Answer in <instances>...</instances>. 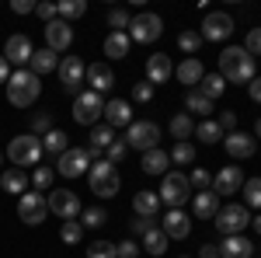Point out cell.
<instances>
[{
  "mask_svg": "<svg viewBox=\"0 0 261 258\" xmlns=\"http://www.w3.org/2000/svg\"><path fill=\"white\" fill-rule=\"evenodd\" d=\"M164 32V21L157 18V14H150V11H143V14H136V18L129 21V42H140V45H146V42H157Z\"/></svg>",
  "mask_w": 261,
  "mask_h": 258,
  "instance_id": "obj_7",
  "label": "cell"
},
{
  "mask_svg": "<svg viewBox=\"0 0 261 258\" xmlns=\"http://www.w3.org/2000/svg\"><path fill=\"white\" fill-rule=\"evenodd\" d=\"M167 129H171V136L178 139H192L195 136V122H192V115H188V112H178V115H174V119H171V126H167Z\"/></svg>",
  "mask_w": 261,
  "mask_h": 258,
  "instance_id": "obj_31",
  "label": "cell"
},
{
  "mask_svg": "<svg viewBox=\"0 0 261 258\" xmlns=\"http://www.w3.org/2000/svg\"><path fill=\"white\" fill-rule=\"evenodd\" d=\"M223 147H226V154L233 160H244L254 154V139H251V133H226L223 136Z\"/></svg>",
  "mask_w": 261,
  "mask_h": 258,
  "instance_id": "obj_22",
  "label": "cell"
},
{
  "mask_svg": "<svg viewBox=\"0 0 261 258\" xmlns=\"http://www.w3.org/2000/svg\"><path fill=\"white\" fill-rule=\"evenodd\" d=\"M157 139H161V126L157 122H129V129H125V147L129 150H153L157 147Z\"/></svg>",
  "mask_w": 261,
  "mask_h": 258,
  "instance_id": "obj_8",
  "label": "cell"
},
{
  "mask_svg": "<svg viewBox=\"0 0 261 258\" xmlns=\"http://www.w3.org/2000/svg\"><path fill=\"white\" fill-rule=\"evenodd\" d=\"M7 80H11V63L0 56V84H7Z\"/></svg>",
  "mask_w": 261,
  "mask_h": 258,
  "instance_id": "obj_59",
  "label": "cell"
},
{
  "mask_svg": "<svg viewBox=\"0 0 261 258\" xmlns=\"http://www.w3.org/2000/svg\"><path fill=\"white\" fill-rule=\"evenodd\" d=\"M188 185H192V189H199V192H205V189L213 185V175H209L205 168H192V175H188Z\"/></svg>",
  "mask_w": 261,
  "mask_h": 258,
  "instance_id": "obj_46",
  "label": "cell"
},
{
  "mask_svg": "<svg viewBox=\"0 0 261 258\" xmlns=\"http://www.w3.org/2000/svg\"><path fill=\"white\" fill-rule=\"evenodd\" d=\"M112 143H115V129H112V126H94V129H91V143H87V147L108 150Z\"/></svg>",
  "mask_w": 261,
  "mask_h": 258,
  "instance_id": "obj_38",
  "label": "cell"
},
{
  "mask_svg": "<svg viewBox=\"0 0 261 258\" xmlns=\"http://www.w3.org/2000/svg\"><path fill=\"white\" fill-rule=\"evenodd\" d=\"M81 223H84V227H105V223H108V213H105L101 206L81 209Z\"/></svg>",
  "mask_w": 261,
  "mask_h": 258,
  "instance_id": "obj_44",
  "label": "cell"
},
{
  "mask_svg": "<svg viewBox=\"0 0 261 258\" xmlns=\"http://www.w3.org/2000/svg\"><path fill=\"white\" fill-rule=\"evenodd\" d=\"M84 77L91 84V91L94 95H105V91H112L115 87V74H112V66L108 63H91L87 70H84Z\"/></svg>",
  "mask_w": 261,
  "mask_h": 258,
  "instance_id": "obj_18",
  "label": "cell"
},
{
  "mask_svg": "<svg viewBox=\"0 0 261 258\" xmlns=\"http://www.w3.org/2000/svg\"><path fill=\"white\" fill-rule=\"evenodd\" d=\"M32 53H35V45H32L28 35H11L7 45H4V60L14 63V66H21V70L32 63Z\"/></svg>",
  "mask_w": 261,
  "mask_h": 258,
  "instance_id": "obj_14",
  "label": "cell"
},
{
  "mask_svg": "<svg viewBox=\"0 0 261 258\" xmlns=\"http://www.w3.org/2000/svg\"><path fill=\"white\" fill-rule=\"evenodd\" d=\"M171 164H195V147H192V139H181L174 143V150H171Z\"/></svg>",
  "mask_w": 261,
  "mask_h": 258,
  "instance_id": "obj_37",
  "label": "cell"
},
{
  "mask_svg": "<svg viewBox=\"0 0 261 258\" xmlns=\"http://www.w3.org/2000/svg\"><path fill=\"white\" fill-rule=\"evenodd\" d=\"M66 139L70 136H66L63 129H49V133L42 136V154H53V157H56V154H66V150H70Z\"/></svg>",
  "mask_w": 261,
  "mask_h": 258,
  "instance_id": "obj_32",
  "label": "cell"
},
{
  "mask_svg": "<svg viewBox=\"0 0 261 258\" xmlns=\"http://www.w3.org/2000/svg\"><path fill=\"white\" fill-rule=\"evenodd\" d=\"M220 77L233 84H251L254 80V56L244 45H230L220 53Z\"/></svg>",
  "mask_w": 261,
  "mask_h": 258,
  "instance_id": "obj_1",
  "label": "cell"
},
{
  "mask_svg": "<svg viewBox=\"0 0 261 258\" xmlns=\"http://www.w3.org/2000/svg\"><path fill=\"white\" fill-rule=\"evenodd\" d=\"M115 251H119V258H136L140 255V244L129 238V241H122V244H115Z\"/></svg>",
  "mask_w": 261,
  "mask_h": 258,
  "instance_id": "obj_54",
  "label": "cell"
},
{
  "mask_svg": "<svg viewBox=\"0 0 261 258\" xmlns=\"http://www.w3.org/2000/svg\"><path fill=\"white\" fill-rule=\"evenodd\" d=\"M129 122H133V108H129V101H122V98L105 101V126H112V129L125 126V129H129Z\"/></svg>",
  "mask_w": 261,
  "mask_h": 258,
  "instance_id": "obj_19",
  "label": "cell"
},
{
  "mask_svg": "<svg viewBox=\"0 0 261 258\" xmlns=\"http://www.w3.org/2000/svg\"><path fill=\"white\" fill-rule=\"evenodd\" d=\"M244 199L251 209H261V178H244Z\"/></svg>",
  "mask_w": 261,
  "mask_h": 258,
  "instance_id": "obj_42",
  "label": "cell"
},
{
  "mask_svg": "<svg viewBox=\"0 0 261 258\" xmlns=\"http://www.w3.org/2000/svg\"><path fill=\"white\" fill-rule=\"evenodd\" d=\"M213 220H216V230H220L223 238H233V234H241L244 227L251 223V213H247V206L233 202V206H223Z\"/></svg>",
  "mask_w": 261,
  "mask_h": 258,
  "instance_id": "obj_9",
  "label": "cell"
},
{
  "mask_svg": "<svg viewBox=\"0 0 261 258\" xmlns=\"http://www.w3.org/2000/svg\"><path fill=\"white\" fill-rule=\"evenodd\" d=\"M56 11H60L63 21H73V18H84L87 4H84V0H60V4H56Z\"/></svg>",
  "mask_w": 261,
  "mask_h": 258,
  "instance_id": "obj_39",
  "label": "cell"
},
{
  "mask_svg": "<svg viewBox=\"0 0 261 258\" xmlns=\"http://www.w3.org/2000/svg\"><path fill=\"white\" fill-rule=\"evenodd\" d=\"M0 189L11 192V196H24V192H28V175H24L21 168H11V171L0 175Z\"/></svg>",
  "mask_w": 261,
  "mask_h": 258,
  "instance_id": "obj_29",
  "label": "cell"
},
{
  "mask_svg": "<svg viewBox=\"0 0 261 258\" xmlns=\"http://www.w3.org/2000/svg\"><path fill=\"white\" fill-rule=\"evenodd\" d=\"M133 209H136V217L153 220L157 213H161V196H157V192H146V189H140V192L133 196Z\"/></svg>",
  "mask_w": 261,
  "mask_h": 258,
  "instance_id": "obj_26",
  "label": "cell"
},
{
  "mask_svg": "<svg viewBox=\"0 0 261 258\" xmlns=\"http://www.w3.org/2000/svg\"><path fill=\"white\" fill-rule=\"evenodd\" d=\"M45 206H49V213H56V217H63V220H77L81 217V199H77V192H70V189L49 192Z\"/></svg>",
  "mask_w": 261,
  "mask_h": 258,
  "instance_id": "obj_11",
  "label": "cell"
},
{
  "mask_svg": "<svg viewBox=\"0 0 261 258\" xmlns=\"http://www.w3.org/2000/svg\"><path fill=\"white\" fill-rule=\"evenodd\" d=\"M0 164H4V154H0Z\"/></svg>",
  "mask_w": 261,
  "mask_h": 258,
  "instance_id": "obj_62",
  "label": "cell"
},
{
  "mask_svg": "<svg viewBox=\"0 0 261 258\" xmlns=\"http://www.w3.org/2000/svg\"><path fill=\"white\" fill-rule=\"evenodd\" d=\"M87 185H91V192L98 199H112L119 192V171L108 164V160H98V164H91V171H87Z\"/></svg>",
  "mask_w": 261,
  "mask_h": 258,
  "instance_id": "obj_4",
  "label": "cell"
},
{
  "mask_svg": "<svg viewBox=\"0 0 261 258\" xmlns=\"http://www.w3.org/2000/svg\"><path fill=\"white\" fill-rule=\"evenodd\" d=\"M129 35L125 32H112L108 39H105V56H112V60H125L129 56Z\"/></svg>",
  "mask_w": 261,
  "mask_h": 258,
  "instance_id": "obj_30",
  "label": "cell"
},
{
  "mask_svg": "<svg viewBox=\"0 0 261 258\" xmlns=\"http://www.w3.org/2000/svg\"><path fill=\"white\" fill-rule=\"evenodd\" d=\"M199 258H220V244H202Z\"/></svg>",
  "mask_w": 261,
  "mask_h": 258,
  "instance_id": "obj_58",
  "label": "cell"
},
{
  "mask_svg": "<svg viewBox=\"0 0 261 258\" xmlns=\"http://www.w3.org/2000/svg\"><path fill=\"white\" fill-rule=\"evenodd\" d=\"M241 189H244V171L237 164L223 168L220 175L213 178V192H216V196H233V192H241Z\"/></svg>",
  "mask_w": 261,
  "mask_h": 258,
  "instance_id": "obj_17",
  "label": "cell"
},
{
  "mask_svg": "<svg viewBox=\"0 0 261 258\" xmlns=\"http://www.w3.org/2000/svg\"><path fill=\"white\" fill-rule=\"evenodd\" d=\"M178 258H188V255H178Z\"/></svg>",
  "mask_w": 261,
  "mask_h": 258,
  "instance_id": "obj_63",
  "label": "cell"
},
{
  "mask_svg": "<svg viewBox=\"0 0 261 258\" xmlns=\"http://www.w3.org/2000/svg\"><path fill=\"white\" fill-rule=\"evenodd\" d=\"M161 230L167 234V241H185L192 234V217L185 209H167V217L161 220Z\"/></svg>",
  "mask_w": 261,
  "mask_h": 258,
  "instance_id": "obj_15",
  "label": "cell"
},
{
  "mask_svg": "<svg viewBox=\"0 0 261 258\" xmlns=\"http://www.w3.org/2000/svg\"><path fill=\"white\" fill-rule=\"evenodd\" d=\"M161 202L167 209H181L188 199H192V185H188V175H181V171H167L161 181Z\"/></svg>",
  "mask_w": 261,
  "mask_h": 258,
  "instance_id": "obj_3",
  "label": "cell"
},
{
  "mask_svg": "<svg viewBox=\"0 0 261 258\" xmlns=\"http://www.w3.org/2000/svg\"><path fill=\"white\" fill-rule=\"evenodd\" d=\"M254 136H261V119H258V122H254Z\"/></svg>",
  "mask_w": 261,
  "mask_h": 258,
  "instance_id": "obj_61",
  "label": "cell"
},
{
  "mask_svg": "<svg viewBox=\"0 0 261 258\" xmlns=\"http://www.w3.org/2000/svg\"><path fill=\"white\" fill-rule=\"evenodd\" d=\"M150 98H153V84H150V80H143V84H133V101L146 105Z\"/></svg>",
  "mask_w": 261,
  "mask_h": 258,
  "instance_id": "obj_51",
  "label": "cell"
},
{
  "mask_svg": "<svg viewBox=\"0 0 261 258\" xmlns=\"http://www.w3.org/2000/svg\"><path fill=\"white\" fill-rule=\"evenodd\" d=\"M247 95H251V101H258V105H261V77H254L251 84H247Z\"/></svg>",
  "mask_w": 261,
  "mask_h": 258,
  "instance_id": "obj_57",
  "label": "cell"
},
{
  "mask_svg": "<svg viewBox=\"0 0 261 258\" xmlns=\"http://www.w3.org/2000/svg\"><path fill=\"white\" fill-rule=\"evenodd\" d=\"M251 227H254V230L261 234V217H254V220H251Z\"/></svg>",
  "mask_w": 261,
  "mask_h": 258,
  "instance_id": "obj_60",
  "label": "cell"
},
{
  "mask_svg": "<svg viewBox=\"0 0 261 258\" xmlns=\"http://www.w3.org/2000/svg\"><path fill=\"white\" fill-rule=\"evenodd\" d=\"M192 209H195V217L199 220H213L220 213V196L213 192V189H205L199 196H192Z\"/></svg>",
  "mask_w": 261,
  "mask_h": 258,
  "instance_id": "obj_24",
  "label": "cell"
},
{
  "mask_svg": "<svg viewBox=\"0 0 261 258\" xmlns=\"http://www.w3.org/2000/svg\"><path fill=\"white\" fill-rule=\"evenodd\" d=\"M174 74V63L167 53H153L150 60H146V80L150 84H167V77Z\"/></svg>",
  "mask_w": 261,
  "mask_h": 258,
  "instance_id": "obj_21",
  "label": "cell"
},
{
  "mask_svg": "<svg viewBox=\"0 0 261 258\" xmlns=\"http://www.w3.org/2000/svg\"><path fill=\"white\" fill-rule=\"evenodd\" d=\"M49 213V206H45V196L42 192H24L18 196V217L28 223V227H39L42 220Z\"/></svg>",
  "mask_w": 261,
  "mask_h": 258,
  "instance_id": "obj_12",
  "label": "cell"
},
{
  "mask_svg": "<svg viewBox=\"0 0 261 258\" xmlns=\"http://www.w3.org/2000/svg\"><path fill=\"white\" fill-rule=\"evenodd\" d=\"M32 185H35V192H45V189L53 185V168H35V175H32Z\"/></svg>",
  "mask_w": 261,
  "mask_h": 258,
  "instance_id": "obj_48",
  "label": "cell"
},
{
  "mask_svg": "<svg viewBox=\"0 0 261 258\" xmlns=\"http://www.w3.org/2000/svg\"><path fill=\"white\" fill-rule=\"evenodd\" d=\"M81 238H84V223L81 220H66V223L60 227V241L63 244H77Z\"/></svg>",
  "mask_w": 261,
  "mask_h": 258,
  "instance_id": "obj_41",
  "label": "cell"
},
{
  "mask_svg": "<svg viewBox=\"0 0 261 258\" xmlns=\"http://www.w3.org/2000/svg\"><path fill=\"white\" fill-rule=\"evenodd\" d=\"M140 168L146 175H167V168H171V154L161 150V147H153V150H146L140 160Z\"/></svg>",
  "mask_w": 261,
  "mask_h": 258,
  "instance_id": "obj_25",
  "label": "cell"
},
{
  "mask_svg": "<svg viewBox=\"0 0 261 258\" xmlns=\"http://www.w3.org/2000/svg\"><path fill=\"white\" fill-rule=\"evenodd\" d=\"M60 80L66 91H77L84 84V60L81 56H66V60H60Z\"/></svg>",
  "mask_w": 261,
  "mask_h": 258,
  "instance_id": "obj_20",
  "label": "cell"
},
{
  "mask_svg": "<svg viewBox=\"0 0 261 258\" xmlns=\"http://www.w3.org/2000/svg\"><path fill=\"white\" fill-rule=\"evenodd\" d=\"M244 49H247L251 56H261V28H251V32H247V42H244Z\"/></svg>",
  "mask_w": 261,
  "mask_h": 258,
  "instance_id": "obj_52",
  "label": "cell"
},
{
  "mask_svg": "<svg viewBox=\"0 0 261 258\" xmlns=\"http://www.w3.org/2000/svg\"><path fill=\"white\" fill-rule=\"evenodd\" d=\"M28 66H32V74H35V77H42V74H53V70H60V60H56V53H53V49H35Z\"/></svg>",
  "mask_w": 261,
  "mask_h": 258,
  "instance_id": "obj_28",
  "label": "cell"
},
{
  "mask_svg": "<svg viewBox=\"0 0 261 258\" xmlns=\"http://www.w3.org/2000/svg\"><path fill=\"white\" fill-rule=\"evenodd\" d=\"M202 42H223L233 35V18L230 14H223V11H213V14H205L202 18Z\"/></svg>",
  "mask_w": 261,
  "mask_h": 258,
  "instance_id": "obj_10",
  "label": "cell"
},
{
  "mask_svg": "<svg viewBox=\"0 0 261 258\" xmlns=\"http://www.w3.org/2000/svg\"><path fill=\"white\" fill-rule=\"evenodd\" d=\"M49 129H53V119H49V115H45V112H39V115H35V119H32V136H45V133H49Z\"/></svg>",
  "mask_w": 261,
  "mask_h": 258,
  "instance_id": "obj_50",
  "label": "cell"
},
{
  "mask_svg": "<svg viewBox=\"0 0 261 258\" xmlns=\"http://www.w3.org/2000/svg\"><path fill=\"white\" fill-rule=\"evenodd\" d=\"M39 95H42V77H35L28 66L11 74V80H7V101H11L14 108H28V105H35Z\"/></svg>",
  "mask_w": 261,
  "mask_h": 258,
  "instance_id": "obj_2",
  "label": "cell"
},
{
  "mask_svg": "<svg viewBox=\"0 0 261 258\" xmlns=\"http://www.w3.org/2000/svg\"><path fill=\"white\" fill-rule=\"evenodd\" d=\"M11 11H14V14H32V11H35V4H32V0H14V4H11Z\"/></svg>",
  "mask_w": 261,
  "mask_h": 258,
  "instance_id": "obj_56",
  "label": "cell"
},
{
  "mask_svg": "<svg viewBox=\"0 0 261 258\" xmlns=\"http://www.w3.org/2000/svg\"><path fill=\"white\" fill-rule=\"evenodd\" d=\"M56 171H60L63 178H81L84 171H91V157H87V150H66V154H60Z\"/></svg>",
  "mask_w": 261,
  "mask_h": 258,
  "instance_id": "obj_13",
  "label": "cell"
},
{
  "mask_svg": "<svg viewBox=\"0 0 261 258\" xmlns=\"http://www.w3.org/2000/svg\"><path fill=\"white\" fill-rule=\"evenodd\" d=\"M7 157H11V164H18L21 171H24V168H35L39 157H42V139L32 136V133L14 136V139H11V147H7Z\"/></svg>",
  "mask_w": 261,
  "mask_h": 258,
  "instance_id": "obj_5",
  "label": "cell"
},
{
  "mask_svg": "<svg viewBox=\"0 0 261 258\" xmlns=\"http://www.w3.org/2000/svg\"><path fill=\"white\" fill-rule=\"evenodd\" d=\"M70 42H73V28H70V21H49L45 25V49H53V53H63V49H70Z\"/></svg>",
  "mask_w": 261,
  "mask_h": 258,
  "instance_id": "obj_16",
  "label": "cell"
},
{
  "mask_svg": "<svg viewBox=\"0 0 261 258\" xmlns=\"http://www.w3.org/2000/svg\"><path fill=\"white\" fill-rule=\"evenodd\" d=\"M129 11H122V7H115V11H108V25H112V32H122V28H129Z\"/></svg>",
  "mask_w": 261,
  "mask_h": 258,
  "instance_id": "obj_49",
  "label": "cell"
},
{
  "mask_svg": "<svg viewBox=\"0 0 261 258\" xmlns=\"http://www.w3.org/2000/svg\"><path fill=\"white\" fill-rule=\"evenodd\" d=\"M143 251H146V255H153V258L167 251V234H164L161 227H153L150 234H143Z\"/></svg>",
  "mask_w": 261,
  "mask_h": 258,
  "instance_id": "obj_33",
  "label": "cell"
},
{
  "mask_svg": "<svg viewBox=\"0 0 261 258\" xmlns=\"http://www.w3.org/2000/svg\"><path fill=\"white\" fill-rule=\"evenodd\" d=\"M125 154H129V147H125V139H115V143H112V147L105 150V160H108V164L115 168V164H122V160H125Z\"/></svg>",
  "mask_w": 261,
  "mask_h": 258,
  "instance_id": "obj_45",
  "label": "cell"
},
{
  "mask_svg": "<svg viewBox=\"0 0 261 258\" xmlns=\"http://www.w3.org/2000/svg\"><path fill=\"white\" fill-rule=\"evenodd\" d=\"M199 45H202V35L195 32V28H185V32L178 35V49H181V53H188V56H195Z\"/></svg>",
  "mask_w": 261,
  "mask_h": 258,
  "instance_id": "obj_40",
  "label": "cell"
},
{
  "mask_svg": "<svg viewBox=\"0 0 261 258\" xmlns=\"http://www.w3.org/2000/svg\"><path fill=\"white\" fill-rule=\"evenodd\" d=\"M174 74H178V80H181V84H188L192 91H195V87H199V80L205 77L199 56H185V63H181V66H174Z\"/></svg>",
  "mask_w": 261,
  "mask_h": 258,
  "instance_id": "obj_27",
  "label": "cell"
},
{
  "mask_svg": "<svg viewBox=\"0 0 261 258\" xmlns=\"http://www.w3.org/2000/svg\"><path fill=\"white\" fill-rule=\"evenodd\" d=\"M195 139H202V143H220V139H223L220 122H213V119L199 122V126H195Z\"/></svg>",
  "mask_w": 261,
  "mask_h": 258,
  "instance_id": "obj_35",
  "label": "cell"
},
{
  "mask_svg": "<svg viewBox=\"0 0 261 258\" xmlns=\"http://www.w3.org/2000/svg\"><path fill=\"white\" fill-rule=\"evenodd\" d=\"M35 14H39V18L45 21V25H49V21H56V18H60V11H56V4H49V0H45V4H35Z\"/></svg>",
  "mask_w": 261,
  "mask_h": 258,
  "instance_id": "obj_53",
  "label": "cell"
},
{
  "mask_svg": "<svg viewBox=\"0 0 261 258\" xmlns=\"http://www.w3.org/2000/svg\"><path fill=\"white\" fill-rule=\"evenodd\" d=\"M157 227V220H146V217H133V223H129V234L133 238H143V234H150Z\"/></svg>",
  "mask_w": 261,
  "mask_h": 258,
  "instance_id": "obj_47",
  "label": "cell"
},
{
  "mask_svg": "<svg viewBox=\"0 0 261 258\" xmlns=\"http://www.w3.org/2000/svg\"><path fill=\"white\" fill-rule=\"evenodd\" d=\"M220 129L223 133H237V115H233V112H223L220 115Z\"/></svg>",
  "mask_w": 261,
  "mask_h": 258,
  "instance_id": "obj_55",
  "label": "cell"
},
{
  "mask_svg": "<svg viewBox=\"0 0 261 258\" xmlns=\"http://www.w3.org/2000/svg\"><path fill=\"white\" fill-rule=\"evenodd\" d=\"M220 255L223 258H251L254 255V244H251V238H244V234H233V238H223Z\"/></svg>",
  "mask_w": 261,
  "mask_h": 258,
  "instance_id": "obj_23",
  "label": "cell"
},
{
  "mask_svg": "<svg viewBox=\"0 0 261 258\" xmlns=\"http://www.w3.org/2000/svg\"><path fill=\"white\" fill-rule=\"evenodd\" d=\"M185 108L195 112V115H209V112H213V101L205 98V95H199V91H188V95H185Z\"/></svg>",
  "mask_w": 261,
  "mask_h": 258,
  "instance_id": "obj_36",
  "label": "cell"
},
{
  "mask_svg": "<svg viewBox=\"0 0 261 258\" xmlns=\"http://www.w3.org/2000/svg\"><path fill=\"white\" fill-rule=\"evenodd\" d=\"M223 87H226V84H223L220 74H205V77L199 80V87H195V91H199V95H205L209 101H216L223 95Z\"/></svg>",
  "mask_w": 261,
  "mask_h": 258,
  "instance_id": "obj_34",
  "label": "cell"
},
{
  "mask_svg": "<svg viewBox=\"0 0 261 258\" xmlns=\"http://www.w3.org/2000/svg\"><path fill=\"white\" fill-rule=\"evenodd\" d=\"M105 115V98L94 95V91H81L73 98V122L77 126H94V122Z\"/></svg>",
  "mask_w": 261,
  "mask_h": 258,
  "instance_id": "obj_6",
  "label": "cell"
},
{
  "mask_svg": "<svg viewBox=\"0 0 261 258\" xmlns=\"http://www.w3.org/2000/svg\"><path fill=\"white\" fill-rule=\"evenodd\" d=\"M87 258H119V251H115L112 241H91L87 244Z\"/></svg>",
  "mask_w": 261,
  "mask_h": 258,
  "instance_id": "obj_43",
  "label": "cell"
}]
</instances>
